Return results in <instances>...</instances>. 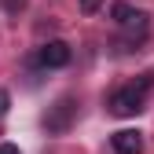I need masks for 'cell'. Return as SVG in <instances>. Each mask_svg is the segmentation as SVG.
<instances>
[{"label": "cell", "mask_w": 154, "mask_h": 154, "mask_svg": "<svg viewBox=\"0 0 154 154\" xmlns=\"http://www.w3.org/2000/svg\"><path fill=\"white\" fill-rule=\"evenodd\" d=\"M147 88H150V73L140 77V85L118 88V92L106 99L110 114H114V118H132V114H140V110H143V99H147Z\"/></svg>", "instance_id": "obj_1"}, {"label": "cell", "mask_w": 154, "mask_h": 154, "mask_svg": "<svg viewBox=\"0 0 154 154\" xmlns=\"http://www.w3.org/2000/svg\"><path fill=\"white\" fill-rule=\"evenodd\" d=\"M73 114H77V103L66 95V99H59V103L44 114V128H48V132H66L70 121H73Z\"/></svg>", "instance_id": "obj_2"}, {"label": "cell", "mask_w": 154, "mask_h": 154, "mask_svg": "<svg viewBox=\"0 0 154 154\" xmlns=\"http://www.w3.org/2000/svg\"><path fill=\"white\" fill-rule=\"evenodd\" d=\"M37 63L48 66V70L66 66V63H70V44H66V41H48L41 51H37Z\"/></svg>", "instance_id": "obj_3"}, {"label": "cell", "mask_w": 154, "mask_h": 154, "mask_svg": "<svg viewBox=\"0 0 154 154\" xmlns=\"http://www.w3.org/2000/svg\"><path fill=\"white\" fill-rule=\"evenodd\" d=\"M110 147H114V154H143V136L136 128H121L110 136Z\"/></svg>", "instance_id": "obj_4"}, {"label": "cell", "mask_w": 154, "mask_h": 154, "mask_svg": "<svg viewBox=\"0 0 154 154\" xmlns=\"http://www.w3.org/2000/svg\"><path fill=\"white\" fill-rule=\"evenodd\" d=\"M147 33H150V22H147V11H136L125 22V44L128 48H136V44H143L147 41Z\"/></svg>", "instance_id": "obj_5"}, {"label": "cell", "mask_w": 154, "mask_h": 154, "mask_svg": "<svg viewBox=\"0 0 154 154\" xmlns=\"http://www.w3.org/2000/svg\"><path fill=\"white\" fill-rule=\"evenodd\" d=\"M110 15H114V22H121V26H125L128 18L136 15V8H132V4H114V8H110Z\"/></svg>", "instance_id": "obj_6"}, {"label": "cell", "mask_w": 154, "mask_h": 154, "mask_svg": "<svg viewBox=\"0 0 154 154\" xmlns=\"http://www.w3.org/2000/svg\"><path fill=\"white\" fill-rule=\"evenodd\" d=\"M0 4H4V11H8V15H18V11L26 8V0H0Z\"/></svg>", "instance_id": "obj_7"}, {"label": "cell", "mask_w": 154, "mask_h": 154, "mask_svg": "<svg viewBox=\"0 0 154 154\" xmlns=\"http://www.w3.org/2000/svg\"><path fill=\"white\" fill-rule=\"evenodd\" d=\"M99 8H103V0H81V11H85V15H95Z\"/></svg>", "instance_id": "obj_8"}, {"label": "cell", "mask_w": 154, "mask_h": 154, "mask_svg": "<svg viewBox=\"0 0 154 154\" xmlns=\"http://www.w3.org/2000/svg\"><path fill=\"white\" fill-rule=\"evenodd\" d=\"M8 110H11V95H8L4 88H0V118H4V114H8Z\"/></svg>", "instance_id": "obj_9"}, {"label": "cell", "mask_w": 154, "mask_h": 154, "mask_svg": "<svg viewBox=\"0 0 154 154\" xmlns=\"http://www.w3.org/2000/svg\"><path fill=\"white\" fill-rule=\"evenodd\" d=\"M0 154H18V147L15 143H0Z\"/></svg>", "instance_id": "obj_10"}]
</instances>
